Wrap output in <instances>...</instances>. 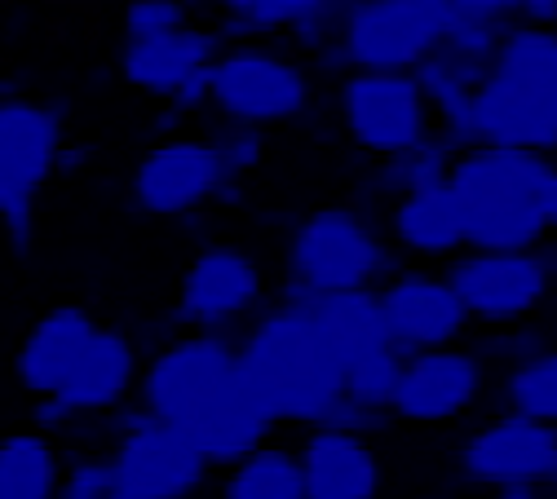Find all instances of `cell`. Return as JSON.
I'll return each mask as SVG.
<instances>
[{"label": "cell", "mask_w": 557, "mask_h": 499, "mask_svg": "<svg viewBox=\"0 0 557 499\" xmlns=\"http://www.w3.org/2000/svg\"><path fill=\"white\" fill-rule=\"evenodd\" d=\"M137 376H143V353H137L133 336L120 327H94L85 349L76 353L72 372L58 385L53 402L72 420L111 415L133 398Z\"/></svg>", "instance_id": "17"}, {"label": "cell", "mask_w": 557, "mask_h": 499, "mask_svg": "<svg viewBox=\"0 0 557 499\" xmlns=\"http://www.w3.org/2000/svg\"><path fill=\"white\" fill-rule=\"evenodd\" d=\"M438 137L451 151L492 147V151H535L548 155L557 147V98L518 93L496 80H482L473 98L438 124Z\"/></svg>", "instance_id": "9"}, {"label": "cell", "mask_w": 557, "mask_h": 499, "mask_svg": "<svg viewBox=\"0 0 557 499\" xmlns=\"http://www.w3.org/2000/svg\"><path fill=\"white\" fill-rule=\"evenodd\" d=\"M222 499H301L297 451L278 447V442L257 447L252 456H244L239 464L226 469Z\"/></svg>", "instance_id": "26"}, {"label": "cell", "mask_w": 557, "mask_h": 499, "mask_svg": "<svg viewBox=\"0 0 557 499\" xmlns=\"http://www.w3.org/2000/svg\"><path fill=\"white\" fill-rule=\"evenodd\" d=\"M460 473L482 495L509 486H553L557 477V429L522 415H496L473 429L460 447Z\"/></svg>", "instance_id": "10"}, {"label": "cell", "mask_w": 557, "mask_h": 499, "mask_svg": "<svg viewBox=\"0 0 557 499\" xmlns=\"http://www.w3.org/2000/svg\"><path fill=\"white\" fill-rule=\"evenodd\" d=\"M62 115L36 98H0V160L32 190L62 164Z\"/></svg>", "instance_id": "22"}, {"label": "cell", "mask_w": 557, "mask_h": 499, "mask_svg": "<svg viewBox=\"0 0 557 499\" xmlns=\"http://www.w3.org/2000/svg\"><path fill=\"white\" fill-rule=\"evenodd\" d=\"M447 190L465 217V252H535L557 222L553 155L469 147L447 164Z\"/></svg>", "instance_id": "1"}, {"label": "cell", "mask_w": 557, "mask_h": 499, "mask_svg": "<svg viewBox=\"0 0 557 499\" xmlns=\"http://www.w3.org/2000/svg\"><path fill=\"white\" fill-rule=\"evenodd\" d=\"M482 394H486V359L478 349L465 345L425 349V353H407L389 415L407 424H451L465 411H473Z\"/></svg>", "instance_id": "13"}, {"label": "cell", "mask_w": 557, "mask_h": 499, "mask_svg": "<svg viewBox=\"0 0 557 499\" xmlns=\"http://www.w3.org/2000/svg\"><path fill=\"white\" fill-rule=\"evenodd\" d=\"M222 36L203 23H186L169 36H156V40H133L124 45L120 53V76L137 89V93H151V98H164L173 102L190 80H199L213 58L222 53Z\"/></svg>", "instance_id": "18"}, {"label": "cell", "mask_w": 557, "mask_h": 499, "mask_svg": "<svg viewBox=\"0 0 557 499\" xmlns=\"http://www.w3.org/2000/svg\"><path fill=\"white\" fill-rule=\"evenodd\" d=\"M492 499H553L548 486H509V490H496Z\"/></svg>", "instance_id": "33"}, {"label": "cell", "mask_w": 557, "mask_h": 499, "mask_svg": "<svg viewBox=\"0 0 557 499\" xmlns=\"http://www.w3.org/2000/svg\"><path fill=\"white\" fill-rule=\"evenodd\" d=\"M486 80L518 89V93L557 98V36H553V27H535V23L513 18L496 45Z\"/></svg>", "instance_id": "24"}, {"label": "cell", "mask_w": 557, "mask_h": 499, "mask_svg": "<svg viewBox=\"0 0 557 499\" xmlns=\"http://www.w3.org/2000/svg\"><path fill=\"white\" fill-rule=\"evenodd\" d=\"M111 499H133V495H120V490H115V495H111Z\"/></svg>", "instance_id": "35"}, {"label": "cell", "mask_w": 557, "mask_h": 499, "mask_svg": "<svg viewBox=\"0 0 557 499\" xmlns=\"http://www.w3.org/2000/svg\"><path fill=\"white\" fill-rule=\"evenodd\" d=\"M306 5L310 0H235L222 10L213 32L222 36V45H274L293 36Z\"/></svg>", "instance_id": "27"}, {"label": "cell", "mask_w": 557, "mask_h": 499, "mask_svg": "<svg viewBox=\"0 0 557 499\" xmlns=\"http://www.w3.org/2000/svg\"><path fill=\"white\" fill-rule=\"evenodd\" d=\"M443 283L460 301L469 323L513 332L531 323L553 288V257L535 252H456L443 265Z\"/></svg>", "instance_id": "5"}, {"label": "cell", "mask_w": 557, "mask_h": 499, "mask_svg": "<svg viewBox=\"0 0 557 499\" xmlns=\"http://www.w3.org/2000/svg\"><path fill=\"white\" fill-rule=\"evenodd\" d=\"M265 297L261 265L235 244H208L182 274L177 323L190 332L226 336L235 323L252 319Z\"/></svg>", "instance_id": "12"}, {"label": "cell", "mask_w": 557, "mask_h": 499, "mask_svg": "<svg viewBox=\"0 0 557 499\" xmlns=\"http://www.w3.org/2000/svg\"><path fill=\"white\" fill-rule=\"evenodd\" d=\"M274 429H278V420H274L270 394L257 381H248L244 372H231L226 385L182 424L186 442L203 456L208 469L239 464L244 456L265 447Z\"/></svg>", "instance_id": "14"}, {"label": "cell", "mask_w": 557, "mask_h": 499, "mask_svg": "<svg viewBox=\"0 0 557 499\" xmlns=\"http://www.w3.org/2000/svg\"><path fill=\"white\" fill-rule=\"evenodd\" d=\"M451 147L434 133L430 141H421L416 151H407V155H394V160H381L376 164V173H372V195H381V199H398V195H407V190H421V186H438L443 177H447V164H451Z\"/></svg>", "instance_id": "30"}, {"label": "cell", "mask_w": 557, "mask_h": 499, "mask_svg": "<svg viewBox=\"0 0 557 499\" xmlns=\"http://www.w3.org/2000/svg\"><path fill=\"white\" fill-rule=\"evenodd\" d=\"M186 23H190V14H186L182 0H133V5L124 10V45L169 36Z\"/></svg>", "instance_id": "31"}, {"label": "cell", "mask_w": 557, "mask_h": 499, "mask_svg": "<svg viewBox=\"0 0 557 499\" xmlns=\"http://www.w3.org/2000/svg\"><path fill=\"white\" fill-rule=\"evenodd\" d=\"M341 124L376 164L416 151L438 133L421 89L411 76H385V71H350L336 93Z\"/></svg>", "instance_id": "7"}, {"label": "cell", "mask_w": 557, "mask_h": 499, "mask_svg": "<svg viewBox=\"0 0 557 499\" xmlns=\"http://www.w3.org/2000/svg\"><path fill=\"white\" fill-rule=\"evenodd\" d=\"M306 310H310V327H314V340H319V359L327 367H336V376H341L345 363L355 359V353H363L372 345H389L376 288H368V292H332V297L306 301Z\"/></svg>", "instance_id": "23"}, {"label": "cell", "mask_w": 557, "mask_h": 499, "mask_svg": "<svg viewBox=\"0 0 557 499\" xmlns=\"http://www.w3.org/2000/svg\"><path fill=\"white\" fill-rule=\"evenodd\" d=\"M301 499H376L381 460L368 438L341 429H310L297 447Z\"/></svg>", "instance_id": "19"}, {"label": "cell", "mask_w": 557, "mask_h": 499, "mask_svg": "<svg viewBox=\"0 0 557 499\" xmlns=\"http://www.w3.org/2000/svg\"><path fill=\"white\" fill-rule=\"evenodd\" d=\"M208 107L235 128L288 124L310 107V71L293 49L226 45L208 66Z\"/></svg>", "instance_id": "4"}, {"label": "cell", "mask_w": 557, "mask_h": 499, "mask_svg": "<svg viewBox=\"0 0 557 499\" xmlns=\"http://www.w3.org/2000/svg\"><path fill=\"white\" fill-rule=\"evenodd\" d=\"M231 372H235L231 336L182 332L164 349L151 353V363H143V376H137V389H133V407L147 411L151 420H164L173 429H182V424L226 385Z\"/></svg>", "instance_id": "8"}, {"label": "cell", "mask_w": 557, "mask_h": 499, "mask_svg": "<svg viewBox=\"0 0 557 499\" xmlns=\"http://www.w3.org/2000/svg\"><path fill=\"white\" fill-rule=\"evenodd\" d=\"M111 429H115V451L107 456V464H111V482L120 495L190 499L208 482L203 456L173 424L151 420L147 411L124 402L120 411H111Z\"/></svg>", "instance_id": "6"}, {"label": "cell", "mask_w": 557, "mask_h": 499, "mask_svg": "<svg viewBox=\"0 0 557 499\" xmlns=\"http://www.w3.org/2000/svg\"><path fill=\"white\" fill-rule=\"evenodd\" d=\"M505 407H509V415H522V420H540V424L557 420V359H553V349H535L509 367Z\"/></svg>", "instance_id": "29"}, {"label": "cell", "mask_w": 557, "mask_h": 499, "mask_svg": "<svg viewBox=\"0 0 557 499\" xmlns=\"http://www.w3.org/2000/svg\"><path fill=\"white\" fill-rule=\"evenodd\" d=\"M62 456L49 434L27 429L0 442V499H58Z\"/></svg>", "instance_id": "25"}, {"label": "cell", "mask_w": 557, "mask_h": 499, "mask_svg": "<svg viewBox=\"0 0 557 499\" xmlns=\"http://www.w3.org/2000/svg\"><path fill=\"white\" fill-rule=\"evenodd\" d=\"M208 147H213L226 182L235 186V177H244L248 169L261 164V147H265V137L257 128H235V124H222V133L208 137Z\"/></svg>", "instance_id": "32"}, {"label": "cell", "mask_w": 557, "mask_h": 499, "mask_svg": "<svg viewBox=\"0 0 557 499\" xmlns=\"http://www.w3.org/2000/svg\"><path fill=\"white\" fill-rule=\"evenodd\" d=\"M403 353L394 345H372L363 353H355L350 363L341 367V394L345 402H355L372 415H389V402L398 394V381H403Z\"/></svg>", "instance_id": "28"}, {"label": "cell", "mask_w": 557, "mask_h": 499, "mask_svg": "<svg viewBox=\"0 0 557 499\" xmlns=\"http://www.w3.org/2000/svg\"><path fill=\"white\" fill-rule=\"evenodd\" d=\"M288 288L293 301H319L332 292H368L398 270V257L385 230L372 222L368 208L355 203H327L288 239Z\"/></svg>", "instance_id": "2"}, {"label": "cell", "mask_w": 557, "mask_h": 499, "mask_svg": "<svg viewBox=\"0 0 557 499\" xmlns=\"http://www.w3.org/2000/svg\"><path fill=\"white\" fill-rule=\"evenodd\" d=\"M98 323L89 319V310L81 305H58L49 314H40L23 345H18V359H14V372H18V385L36 398H53L58 385L66 381V372H72L76 353L85 349L89 332Z\"/></svg>", "instance_id": "21"}, {"label": "cell", "mask_w": 557, "mask_h": 499, "mask_svg": "<svg viewBox=\"0 0 557 499\" xmlns=\"http://www.w3.org/2000/svg\"><path fill=\"white\" fill-rule=\"evenodd\" d=\"M451 0H359L345 5L332 49L323 66L336 62L350 71H385V76H411L451 32Z\"/></svg>", "instance_id": "3"}, {"label": "cell", "mask_w": 557, "mask_h": 499, "mask_svg": "<svg viewBox=\"0 0 557 499\" xmlns=\"http://www.w3.org/2000/svg\"><path fill=\"white\" fill-rule=\"evenodd\" d=\"M385 239L394 252L421 257V261H443V265L456 252H465V217H460V203L447 190V182L398 195L385 208Z\"/></svg>", "instance_id": "20"}, {"label": "cell", "mask_w": 557, "mask_h": 499, "mask_svg": "<svg viewBox=\"0 0 557 499\" xmlns=\"http://www.w3.org/2000/svg\"><path fill=\"white\" fill-rule=\"evenodd\" d=\"M469 499H492V495H482V490H478V495H469Z\"/></svg>", "instance_id": "34"}, {"label": "cell", "mask_w": 557, "mask_h": 499, "mask_svg": "<svg viewBox=\"0 0 557 499\" xmlns=\"http://www.w3.org/2000/svg\"><path fill=\"white\" fill-rule=\"evenodd\" d=\"M231 190L208 137H164L137 160L128 177V199L147 217H186L208 199H222Z\"/></svg>", "instance_id": "11"}, {"label": "cell", "mask_w": 557, "mask_h": 499, "mask_svg": "<svg viewBox=\"0 0 557 499\" xmlns=\"http://www.w3.org/2000/svg\"><path fill=\"white\" fill-rule=\"evenodd\" d=\"M376 297H381L389 345L403 353V359L407 353L460 345L469 332L460 301L451 297L443 274H434V270H394L376 288Z\"/></svg>", "instance_id": "15"}, {"label": "cell", "mask_w": 557, "mask_h": 499, "mask_svg": "<svg viewBox=\"0 0 557 499\" xmlns=\"http://www.w3.org/2000/svg\"><path fill=\"white\" fill-rule=\"evenodd\" d=\"M231 345H235V372L257 381L265 394L310 376L323 363L314 327H310V310H306V301H293V297L261 310L248 323V332Z\"/></svg>", "instance_id": "16"}, {"label": "cell", "mask_w": 557, "mask_h": 499, "mask_svg": "<svg viewBox=\"0 0 557 499\" xmlns=\"http://www.w3.org/2000/svg\"><path fill=\"white\" fill-rule=\"evenodd\" d=\"M58 499H62V495H58Z\"/></svg>", "instance_id": "36"}]
</instances>
